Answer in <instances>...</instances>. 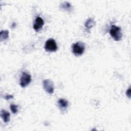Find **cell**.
<instances>
[{
	"mask_svg": "<svg viewBox=\"0 0 131 131\" xmlns=\"http://www.w3.org/2000/svg\"><path fill=\"white\" fill-rule=\"evenodd\" d=\"M109 33L112 37L116 41H119L122 37V33L121 28L115 25H112L110 30Z\"/></svg>",
	"mask_w": 131,
	"mask_h": 131,
	"instance_id": "obj_1",
	"label": "cell"
},
{
	"mask_svg": "<svg viewBox=\"0 0 131 131\" xmlns=\"http://www.w3.org/2000/svg\"><path fill=\"white\" fill-rule=\"evenodd\" d=\"M72 50L74 54L76 56H79L83 53L85 50V46L83 42L78 41L72 45Z\"/></svg>",
	"mask_w": 131,
	"mask_h": 131,
	"instance_id": "obj_2",
	"label": "cell"
},
{
	"mask_svg": "<svg viewBox=\"0 0 131 131\" xmlns=\"http://www.w3.org/2000/svg\"><path fill=\"white\" fill-rule=\"evenodd\" d=\"M57 46L55 40L53 39H48L45 45V49L48 52H55L57 50Z\"/></svg>",
	"mask_w": 131,
	"mask_h": 131,
	"instance_id": "obj_3",
	"label": "cell"
},
{
	"mask_svg": "<svg viewBox=\"0 0 131 131\" xmlns=\"http://www.w3.org/2000/svg\"><path fill=\"white\" fill-rule=\"evenodd\" d=\"M31 81V76L26 72H23L20 79L19 84L22 88L27 86Z\"/></svg>",
	"mask_w": 131,
	"mask_h": 131,
	"instance_id": "obj_4",
	"label": "cell"
},
{
	"mask_svg": "<svg viewBox=\"0 0 131 131\" xmlns=\"http://www.w3.org/2000/svg\"><path fill=\"white\" fill-rule=\"evenodd\" d=\"M43 88L44 90L49 94H51L54 93V84L50 79H45L43 81Z\"/></svg>",
	"mask_w": 131,
	"mask_h": 131,
	"instance_id": "obj_5",
	"label": "cell"
},
{
	"mask_svg": "<svg viewBox=\"0 0 131 131\" xmlns=\"http://www.w3.org/2000/svg\"><path fill=\"white\" fill-rule=\"evenodd\" d=\"M43 25L44 21L43 19L40 17H37L35 20L33 25V28L35 31L38 32L40 29H41Z\"/></svg>",
	"mask_w": 131,
	"mask_h": 131,
	"instance_id": "obj_6",
	"label": "cell"
},
{
	"mask_svg": "<svg viewBox=\"0 0 131 131\" xmlns=\"http://www.w3.org/2000/svg\"><path fill=\"white\" fill-rule=\"evenodd\" d=\"M1 117L4 122L7 123L10 120V113L4 110H2L1 111Z\"/></svg>",
	"mask_w": 131,
	"mask_h": 131,
	"instance_id": "obj_7",
	"label": "cell"
},
{
	"mask_svg": "<svg viewBox=\"0 0 131 131\" xmlns=\"http://www.w3.org/2000/svg\"><path fill=\"white\" fill-rule=\"evenodd\" d=\"M58 104L59 108L61 110H65L66 109L69 105L68 101L64 99H60L58 101Z\"/></svg>",
	"mask_w": 131,
	"mask_h": 131,
	"instance_id": "obj_8",
	"label": "cell"
},
{
	"mask_svg": "<svg viewBox=\"0 0 131 131\" xmlns=\"http://www.w3.org/2000/svg\"><path fill=\"white\" fill-rule=\"evenodd\" d=\"M95 22L92 18H89L85 23V27L87 29H90L95 26Z\"/></svg>",
	"mask_w": 131,
	"mask_h": 131,
	"instance_id": "obj_9",
	"label": "cell"
},
{
	"mask_svg": "<svg viewBox=\"0 0 131 131\" xmlns=\"http://www.w3.org/2000/svg\"><path fill=\"white\" fill-rule=\"evenodd\" d=\"M9 37V31L7 30H2L0 33L1 41H3L8 39Z\"/></svg>",
	"mask_w": 131,
	"mask_h": 131,
	"instance_id": "obj_10",
	"label": "cell"
},
{
	"mask_svg": "<svg viewBox=\"0 0 131 131\" xmlns=\"http://www.w3.org/2000/svg\"><path fill=\"white\" fill-rule=\"evenodd\" d=\"M60 7L64 10L69 11H70L72 9V6L71 4L67 2H64L63 3L61 4L60 5Z\"/></svg>",
	"mask_w": 131,
	"mask_h": 131,
	"instance_id": "obj_11",
	"label": "cell"
},
{
	"mask_svg": "<svg viewBox=\"0 0 131 131\" xmlns=\"http://www.w3.org/2000/svg\"><path fill=\"white\" fill-rule=\"evenodd\" d=\"M10 110L13 114H16L18 111V106L14 104H12L10 105Z\"/></svg>",
	"mask_w": 131,
	"mask_h": 131,
	"instance_id": "obj_12",
	"label": "cell"
},
{
	"mask_svg": "<svg viewBox=\"0 0 131 131\" xmlns=\"http://www.w3.org/2000/svg\"><path fill=\"white\" fill-rule=\"evenodd\" d=\"M13 98V96L11 95H7L4 96V99H5L6 100H9Z\"/></svg>",
	"mask_w": 131,
	"mask_h": 131,
	"instance_id": "obj_13",
	"label": "cell"
},
{
	"mask_svg": "<svg viewBox=\"0 0 131 131\" xmlns=\"http://www.w3.org/2000/svg\"><path fill=\"white\" fill-rule=\"evenodd\" d=\"M126 94L128 98H130V87L127 90L126 92Z\"/></svg>",
	"mask_w": 131,
	"mask_h": 131,
	"instance_id": "obj_14",
	"label": "cell"
}]
</instances>
